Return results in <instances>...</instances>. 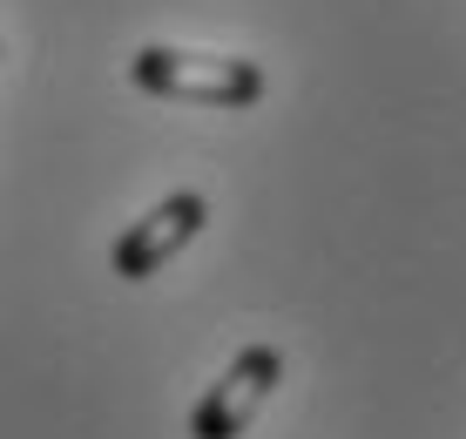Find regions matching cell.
<instances>
[{
    "label": "cell",
    "mask_w": 466,
    "mask_h": 439,
    "mask_svg": "<svg viewBox=\"0 0 466 439\" xmlns=\"http://www.w3.org/2000/svg\"><path fill=\"white\" fill-rule=\"evenodd\" d=\"M203 223H210V203H203V189H176V197H163L149 217H136V223L116 237L108 264H116V278L142 284V278H156V271H163L169 257L203 230Z\"/></svg>",
    "instance_id": "cell-3"
},
{
    "label": "cell",
    "mask_w": 466,
    "mask_h": 439,
    "mask_svg": "<svg viewBox=\"0 0 466 439\" xmlns=\"http://www.w3.org/2000/svg\"><path fill=\"white\" fill-rule=\"evenodd\" d=\"M278 379H284V352L278 345H244L230 365H223V379L197 399L189 439H244L250 419L264 413V399L278 393Z\"/></svg>",
    "instance_id": "cell-2"
},
{
    "label": "cell",
    "mask_w": 466,
    "mask_h": 439,
    "mask_svg": "<svg viewBox=\"0 0 466 439\" xmlns=\"http://www.w3.org/2000/svg\"><path fill=\"white\" fill-rule=\"evenodd\" d=\"M0 55H7V47H0Z\"/></svg>",
    "instance_id": "cell-4"
},
{
    "label": "cell",
    "mask_w": 466,
    "mask_h": 439,
    "mask_svg": "<svg viewBox=\"0 0 466 439\" xmlns=\"http://www.w3.org/2000/svg\"><path fill=\"white\" fill-rule=\"evenodd\" d=\"M128 81L156 102H176V108H250L264 102V68L244 55H197V47H136L128 61Z\"/></svg>",
    "instance_id": "cell-1"
}]
</instances>
